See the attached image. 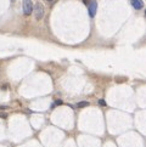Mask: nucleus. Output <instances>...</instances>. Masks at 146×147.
Returning <instances> with one entry per match:
<instances>
[{"label": "nucleus", "instance_id": "nucleus-1", "mask_svg": "<svg viewBox=\"0 0 146 147\" xmlns=\"http://www.w3.org/2000/svg\"><path fill=\"white\" fill-rule=\"evenodd\" d=\"M33 12H34V17H35V20H41L43 17H44V6L41 5L40 3H38V4H35V5H33Z\"/></svg>", "mask_w": 146, "mask_h": 147}, {"label": "nucleus", "instance_id": "nucleus-2", "mask_svg": "<svg viewBox=\"0 0 146 147\" xmlns=\"http://www.w3.org/2000/svg\"><path fill=\"white\" fill-rule=\"evenodd\" d=\"M22 8H23V14L26 16H29L33 12V3L32 0H23L22 3Z\"/></svg>", "mask_w": 146, "mask_h": 147}, {"label": "nucleus", "instance_id": "nucleus-3", "mask_svg": "<svg viewBox=\"0 0 146 147\" xmlns=\"http://www.w3.org/2000/svg\"><path fill=\"white\" fill-rule=\"evenodd\" d=\"M88 5V11H89V16L93 18V17H95V14H96L97 11V3L96 0H90L89 4H87Z\"/></svg>", "mask_w": 146, "mask_h": 147}, {"label": "nucleus", "instance_id": "nucleus-4", "mask_svg": "<svg viewBox=\"0 0 146 147\" xmlns=\"http://www.w3.org/2000/svg\"><path fill=\"white\" fill-rule=\"evenodd\" d=\"M131 6L135 9V10H141L144 8V1L142 0H131Z\"/></svg>", "mask_w": 146, "mask_h": 147}, {"label": "nucleus", "instance_id": "nucleus-5", "mask_svg": "<svg viewBox=\"0 0 146 147\" xmlns=\"http://www.w3.org/2000/svg\"><path fill=\"white\" fill-rule=\"evenodd\" d=\"M87 106H89V102H88V101H82V102H78V103H77V107H78V108L87 107Z\"/></svg>", "mask_w": 146, "mask_h": 147}, {"label": "nucleus", "instance_id": "nucleus-6", "mask_svg": "<svg viewBox=\"0 0 146 147\" xmlns=\"http://www.w3.org/2000/svg\"><path fill=\"white\" fill-rule=\"evenodd\" d=\"M62 103H63V102H62L61 100H56V101H55V105H54V106H60V105H62ZM54 106H52V107H54Z\"/></svg>", "mask_w": 146, "mask_h": 147}, {"label": "nucleus", "instance_id": "nucleus-7", "mask_svg": "<svg viewBox=\"0 0 146 147\" xmlns=\"http://www.w3.org/2000/svg\"><path fill=\"white\" fill-rule=\"evenodd\" d=\"M99 103H100L101 106H106V102H105V100H102V99H101V100H99Z\"/></svg>", "mask_w": 146, "mask_h": 147}, {"label": "nucleus", "instance_id": "nucleus-8", "mask_svg": "<svg viewBox=\"0 0 146 147\" xmlns=\"http://www.w3.org/2000/svg\"><path fill=\"white\" fill-rule=\"evenodd\" d=\"M46 1H49V3H51V1H54V0H46Z\"/></svg>", "mask_w": 146, "mask_h": 147}, {"label": "nucleus", "instance_id": "nucleus-9", "mask_svg": "<svg viewBox=\"0 0 146 147\" xmlns=\"http://www.w3.org/2000/svg\"><path fill=\"white\" fill-rule=\"evenodd\" d=\"M11 1H12V3H14V1H16V0H11Z\"/></svg>", "mask_w": 146, "mask_h": 147}]
</instances>
